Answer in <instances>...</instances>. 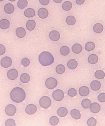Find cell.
<instances>
[{
	"label": "cell",
	"instance_id": "1",
	"mask_svg": "<svg viewBox=\"0 0 105 126\" xmlns=\"http://www.w3.org/2000/svg\"><path fill=\"white\" fill-rule=\"evenodd\" d=\"M10 97L11 100L14 102L16 103H21L26 98L25 92L20 87H15L11 91Z\"/></svg>",
	"mask_w": 105,
	"mask_h": 126
},
{
	"label": "cell",
	"instance_id": "2",
	"mask_svg": "<svg viewBox=\"0 0 105 126\" xmlns=\"http://www.w3.org/2000/svg\"><path fill=\"white\" fill-rule=\"evenodd\" d=\"M39 62L43 66H47L52 65L54 62V58L50 52L44 51L39 55Z\"/></svg>",
	"mask_w": 105,
	"mask_h": 126
},
{
	"label": "cell",
	"instance_id": "3",
	"mask_svg": "<svg viewBox=\"0 0 105 126\" xmlns=\"http://www.w3.org/2000/svg\"><path fill=\"white\" fill-rule=\"evenodd\" d=\"M39 103L41 107L44 109H48L52 105V101L48 96H44L40 99Z\"/></svg>",
	"mask_w": 105,
	"mask_h": 126
},
{
	"label": "cell",
	"instance_id": "4",
	"mask_svg": "<svg viewBox=\"0 0 105 126\" xmlns=\"http://www.w3.org/2000/svg\"><path fill=\"white\" fill-rule=\"evenodd\" d=\"M57 80L54 77H49L45 81V86L48 89H53L57 86Z\"/></svg>",
	"mask_w": 105,
	"mask_h": 126
},
{
	"label": "cell",
	"instance_id": "5",
	"mask_svg": "<svg viewBox=\"0 0 105 126\" xmlns=\"http://www.w3.org/2000/svg\"><path fill=\"white\" fill-rule=\"evenodd\" d=\"M53 98L54 100L57 101H61L64 98V93L61 89H57L54 91L52 94Z\"/></svg>",
	"mask_w": 105,
	"mask_h": 126
},
{
	"label": "cell",
	"instance_id": "6",
	"mask_svg": "<svg viewBox=\"0 0 105 126\" xmlns=\"http://www.w3.org/2000/svg\"><path fill=\"white\" fill-rule=\"evenodd\" d=\"M16 112V108L13 104H9L5 108V112L8 116H13L15 114Z\"/></svg>",
	"mask_w": 105,
	"mask_h": 126
},
{
	"label": "cell",
	"instance_id": "7",
	"mask_svg": "<svg viewBox=\"0 0 105 126\" xmlns=\"http://www.w3.org/2000/svg\"><path fill=\"white\" fill-rule=\"evenodd\" d=\"M12 64V60L11 58L8 57H3L1 59V65L4 68H8L10 67Z\"/></svg>",
	"mask_w": 105,
	"mask_h": 126
},
{
	"label": "cell",
	"instance_id": "8",
	"mask_svg": "<svg viewBox=\"0 0 105 126\" xmlns=\"http://www.w3.org/2000/svg\"><path fill=\"white\" fill-rule=\"evenodd\" d=\"M7 77L11 80H15L18 77V72L14 69L9 70L7 72Z\"/></svg>",
	"mask_w": 105,
	"mask_h": 126
},
{
	"label": "cell",
	"instance_id": "9",
	"mask_svg": "<svg viewBox=\"0 0 105 126\" xmlns=\"http://www.w3.org/2000/svg\"><path fill=\"white\" fill-rule=\"evenodd\" d=\"M37 107L34 104H29L25 108V112L28 115H33L37 111Z\"/></svg>",
	"mask_w": 105,
	"mask_h": 126
},
{
	"label": "cell",
	"instance_id": "10",
	"mask_svg": "<svg viewBox=\"0 0 105 126\" xmlns=\"http://www.w3.org/2000/svg\"><path fill=\"white\" fill-rule=\"evenodd\" d=\"M90 110L92 113H97L100 112L101 110V106L97 103H93L90 106Z\"/></svg>",
	"mask_w": 105,
	"mask_h": 126
},
{
	"label": "cell",
	"instance_id": "11",
	"mask_svg": "<svg viewBox=\"0 0 105 126\" xmlns=\"http://www.w3.org/2000/svg\"><path fill=\"white\" fill-rule=\"evenodd\" d=\"M49 36L50 39L53 41H57L60 38V35L59 32L56 30L50 31Z\"/></svg>",
	"mask_w": 105,
	"mask_h": 126
},
{
	"label": "cell",
	"instance_id": "12",
	"mask_svg": "<svg viewBox=\"0 0 105 126\" xmlns=\"http://www.w3.org/2000/svg\"><path fill=\"white\" fill-rule=\"evenodd\" d=\"M49 15L48 11L46 8H41L38 11V16L41 19L47 18Z\"/></svg>",
	"mask_w": 105,
	"mask_h": 126
},
{
	"label": "cell",
	"instance_id": "13",
	"mask_svg": "<svg viewBox=\"0 0 105 126\" xmlns=\"http://www.w3.org/2000/svg\"><path fill=\"white\" fill-rule=\"evenodd\" d=\"M89 89L87 86H82L79 89V93L80 96H86L89 94Z\"/></svg>",
	"mask_w": 105,
	"mask_h": 126
},
{
	"label": "cell",
	"instance_id": "14",
	"mask_svg": "<svg viewBox=\"0 0 105 126\" xmlns=\"http://www.w3.org/2000/svg\"><path fill=\"white\" fill-rule=\"evenodd\" d=\"M24 15L27 18H32L36 15L35 11L32 8H28L24 12Z\"/></svg>",
	"mask_w": 105,
	"mask_h": 126
},
{
	"label": "cell",
	"instance_id": "15",
	"mask_svg": "<svg viewBox=\"0 0 105 126\" xmlns=\"http://www.w3.org/2000/svg\"><path fill=\"white\" fill-rule=\"evenodd\" d=\"M72 50L75 54H79L82 51V46L79 43H75L72 46Z\"/></svg>",
	"mask_w": 105,
	"mask_h": 126
},
{
	"label": "cell",
	"instance_id": "16",
	"mask_svg": "<svg viewBox=\"0 0 105 126\" xmlns=\"http://www.w3.org/2000/svg\"><path fill=\"white\" fill-rule=\"evenodd\" d=\"M67 109L65 107H60L57 110V114L60 117H65V116L67 115Z\"/></svg>",
	"mask_w": 105,
	"mask_h": 126
},
{
	"label": "cell",
	"instance_id": "17",
	"mask_svg": "<svg viewBox=\"0 0 105 126\" xmlns=\"http://www.w3.org/2000/svg\"><path fill=\"white\" fill-rule=\"evenodd\" d=\"M70 114L71 116V117L75 118V120H79L80 117H81V114H80L79 111L75 109H72V110L71 111Z\"/></svg>",
	"mask_w": 105,
	"mask_h": 126
},
{
	"label": "cell",
	"instance_id": "18",
	"mask_svg": "<svg viewBox=\"0 0 105 126\" xmlns=\"http://www.w3.org/2000/svg\"><path fill=\"white\" fill-rule=\"evenodd\" d=\"M101 83L99 81L96 80L93 81L90 84V87H91V89L94 91H99L101 88Z\"/></svg>",
	"mask_w": 105,
	"mask_h": 126
},
{
	"label": "cell",
	"instance_id": "19",
	"mask_svg": "<svg viewBox=\"0 0 105 126\" xmlns=\"http://www.w3.org/2000/svg\"><path fill=\"white\" fill-rule=\"evenodd\" d=\"M98 57L97 55L95 54H92L90 55L88 58V61L89 63L91 64H96L98 62Z\"/></svg>",
	"mask_w": 105,
	"mask_h": 126
},
{
	"label": "cell",
	"instance_id": "20",
	"mask_svg": "<svg viewBox=\"0 0 105 126\" xmlns=\"http://www.w3.org/2000/svg\"><path fill=\"white\" fill-rule=\"evenodd\" d=\"M16 35L19 38H23L26 35V31L25 29L19 27L16 30Z\"/></svg>",
	"mask_w": 105,
	"mask_h": 126
},
{
	"label": "cell",
	"instance_id": "21",
	"mask_svg": "<svg viewBox=\"0 0 105 126\" xmlns=\"http://www.w3.org/2000/svg\"><path fill=\"white\" fill-rule=\"evenodd\" d=\"M67 66L70 69L74 70L77 67L78 63L75 59H70L67 63Z\"/></svg>",
	"mask_w": 105,
	"mask_h": 126
},
{
	"label": "cell",
	"instance_id": "22",
	"mask_svg": "<svg viewBox=\"0 0 105 126\" xmlns=\"http://www.w3.org/2000/svg\"><path fill=\"white\" fill-rule=\"evenodd\" d=\"M4 10L7 14H12L14 11V7L11 3H7L4 7Z\"/></svg>",
	"mask_w": 105,
	"mask_h": 126
},
{
	"label": "cell",
	"instance_id": "23",
	"mask_svg": "<svg viewBox=\"0 0 105 126\" xmlns=\"http://www.w3.org/2000/svg\"><path fill=\"white\" fill-rule=\"evenodd\" d=\"M36 22L33 20H28L26 23V28L29 31H32L35 29Z\"/></svg>",
	"mask_w": 105,
	"mask_h": 126
},
{
	"label": "cell",
	"instance_id": "24",
	"mask_svg": "<svg viewBox=\"0 0 105 126\" xmlns=\"http://www.w3.org/2000/svg\"><path fill=\"white\" fill-rule=\"evenodd\" d=\"M104 30V27L102 24L100 23H96L95 24L93 27V30L95 33H101Z\"/></svg>",
	"mask_w": 105,
	"mask_h": 126
},
{
	"label": "cell",
	"instance_id": "25",
	"mask_svg": "<svg viewBox=\"0 0 105 126\" xmlns=\"http://www.w3.org/2000/svg\"><path fill=\"white\" fill-rule=\"evenodd\" d=\"M10 26V22L7 19H2L0 21V28L2 29H7Z\"/></svg>",
	"mask_w": 105,
	"mask_h": 126
},
{
	"label": "cell",
	"instance_id": "26",
	"mask_svg": "<svg viewBox=\"0 0 105 126\" xmlns=\"http://www.w3.org/2000/svg\"><path fill=\"white\" fill-rule=\"evenodd\" d=\"M20 81L22 83H27L30 81V77L29 75L26 73H24L20 76Z\"/></svg>",
	"mask_w": 105,
	"mask_h": 126
},
{
	"label": "cell",
	"instance_id": "27",
	"mask_svg": "<svg viewBox=\"0 0 105 126\" xmlns=\"http://www.w3.org/2000/svg\"><path fill=\"white\" fill-rule=\"evenodd\" d=\"M95 48V45L92 42H88L85 46V49L88 52H91Z\"/></svg>",
	"mask_w": 105,
	"mask_h": 126
},
{
	"label": "cell",
	"instance_id": "28",
	"mask_svg": "<svg viewBox=\"0 0 105 126\" xmlns=\"http://www.w3.org/2000/svg\"><path fill=\"white\" fill-rule=\"evenodd\" d=\"M60 53L63 56H66L69 54L70 48L66 46H63L60 48Z\"/></svg>",
	"mask_w": 105,
	"mask_h": 126
},
{
	"label": "cell",
	"instance_id": "29",
	"mask_svg": "<svg viewBox=\"0 0 105 126\" xmlns=\"http://www.w3.org/2000/svg\"><path fill=\"white\" fill-rule=\"evenodd\" d=\"M72 7V4L71 2L70 1H66L62 4V9L64 11H68L71 9Z\"/></svg>",
	"mask_w": 105,
	"mask_h": 126
},
{
	"label": "cell",
	"instance_id": "30",
	"mask_svg": "<svg viewBox=\"0 0 105 126\" xmlns=\"http://www.w3.org/2000/svg\"><path fill=\"white\" fill-rule=\"evenodd\" d=\"M75 22H76V20H75V18L74 16H68L66 18V23L68 25H74Z\"/></svg>",
	"mask_w": 105,
	"mask_h": 126
},
{
	"label": "cell",
	"instance_id": "31",
	"mask_svg": "<svg viewBox=\"0 0 105 126\" xmlns=\"http://www.w3.org/2000/svg\"><path fill=\"white\" fill-rule=\"evenodd\" d=\"M95 76L96 79H101L105 77V74L102 70H97L95 73Z\"/></svg>",
	"mask_w": 105,
	"mask_h": 126
},
{
	"label": "cell",
	"instance_id": "32",
	"mask_svg": "<svg viewBox=\"0 0 105 126\" xmlns=\"http://www.w3.org/2000/svg\"><path fill=\"white\" fill-rule=\"evenodd\" d=\"M17 5L20 9H24L28 6V1L27 0H19Z\"/></svg>",
	"mask_w": 105,
	"mask_h": 126
},
{
	"label": "cell",
	"instance_id": "33",
	"mask_svg": "<svg viewBox=\"0 0 105 126\" xmlns=\"http://www.w3.org/2000/svg\"><path fill=\"white\" fill-rule=\"evenodd\" d=\"M91 102L89 99H85L83 100L82 101V106L84 109H88L90 108V106L91 105Z\"/></svg>",
	"mask_w": 105,
	"mask_h": 126
},
{
	"label": "cell",
	"instance_id": "34",
	"mask_svg": "<svg viewBox=\"0 0 105 126\" xmlns=\"http://www.w3.org/2000/svg\"><path fill=\"white\" fill-rule=\"evenodd\" d=\"M65 71V67L62 64H59L56 67V72L59 74H62Z\"/></svg>",
	"mask_w": 105,
	"mask_h": 126
},
{
	"label": "cell",
	"instance_id": "35",
	"mask_svg": "<svg viewBox=\"0 0 105 126\" xmlns=\"http://www.w3.org/2000/svg\"><path fill=\"white\" fill-rule=\"evenodd\" d=\"M59 121V118L57 117V116H54L50 117L49 120V123H50L51 125L56 126L58 124Z\"/></svg>",
	"mask_w": 105,
	"mask_h": 126
},
{
	"label": "cell",
	"instance_id": "36",
	"mask_svg": "<svg viewBox=\"0 0 105 126\" xmlns=\"http://www.w3.org/2000/svg\"><path fill=\"white\" fill-rule=\"evenodd\" d=\"M97 121L94 117H91L89 118L87 121V125L89 126H95L96 125Z\"/></svg>",
	"mask_w": 105,
	"mask_h": 126
},
{
	"label": "cell",
	"instance_id": "37",
	"mask_svg": "<svg viewBox=\"0 0 105 126\" xmlns=\"http://www.w3.org/2000/svg\"><path fill=\"white\" fill-rule=\"evenodd\" d=\"M68 94L70 96L74 97L77 95V91L75 88H71L68 91Z\"/></svg>",
	"mask_w": 105,
	"mask_h": 126
},
{
	"label": "cell",
	"instance_id": "38",
	"mask_svg": "<svg viewBox=\"0 0 105 126\" xmlns=\"http://www.w3.org/2000/svg\"><path fill=\"white\" fill-rule=\"evenodd\" d=\"M5 126H16V123L15 121L13 119H8L5 122Z\"/></svg>",
	"mask_w": 105,
	"mask_h": 126
},
{
	"label": "cell",
	"instance_id": "39",
	"mask_svg": "<svg viewBox=\"0 0 105 126\" xmlns=\"http://www.w3.org/2000/svg\"><path fill=\"white\" fill-rule=\"evenodd\" d=\"M30 60L28 59V58H24L21 60V64L24 66H25V67L28 66L29 65H30Z\"/></svg>",
	"mask_w": 105,
	"mask_h": 126
},
{
	"label": "cell",
	"instance_id": "40",
	"mask_svg": "<svg viewBox=\"0 0 105 126\" xmlns=\"http://www.w3.org/2000/svg\"><path fill=\"white\" fill-rule=\"evenodd\" d=\"M98 100L101 103H105V93H100L98 97Z\"/></svg>",
	"mask_w": 105,
	"mask_h": 126
},
{
	"label": "cell",
	"instance_id": "41",
	"mask_svg": "<svg viewBox=\"0 0 105 126\" xmlns=\"http://www.w3.org/2000/svg\"><path fill=\"white\" fill-rule=\"evenodd\" d=\"M6 52V48L4 46L0 44V55H3L4 53Z\"/></svg>",
	"mask_w": 105,
	"mask_h": 126
},
{
	"label": "cell",
	"instance_id": "42",
	"mask_svg": "<svg viewBox=\"0 0 105 126\" xmlns=\"http://www.w3.org/2000/svg\"><path fill=\"white\" fill-rule=\"evenodd\" d=\"M40 3L43 6H47L49 3V0H39Z\"/></svg>",
	"mask_w": 105,
	"mask_h": 126
},
{
	"label": "cell",
	"instance_id": "43",
	"mask_svg": "<svg viewBox=\"0 0 105 126\" xmlns=\"http://www.w3.org/2000/svg\"><path fill=\"white\" fill-rule=\"evenodd\" d=\"M76 1V3L77 4H79V5H81V4H83L85 2V0H75Z\"/></svg>",
	"mask_w": 105,
	"mask_h": 126
},
{
	"label": "cell",
	"instance_id": "44",
	"mask_svg": "<svg viewBox=\"0 0 105 126\" xmlns=\"http://www.w3.org/2000/svg\"><path fill=\"white\" fill-rule=\"evenodd\" d=\"M53 1L57 3H60L62 1V0H53Z\"/></svg>",
	"mask_w": 105,
	"mask_h": 126
},
{
	"label": "cell",
	"instance_id": "45",
	"mask_svg": "<svg viewBox=\"0 0 105 126\" xmlns=\"http://www.w3.org/2000/svg\"><path fill=\"white\" fill-rule=\"evenodd\" d=\"M9 1H11V2H14V1H15L16 0H9Z\"/></svg>",
	"mask_w": 105,
	"mask_h": 126
},
{
	"label": "cell",
	"instance_id": "46",
	"mask_svg": "<svg viewBox=\"0 0 105 126\" xmlns=\"http://www.w3.org/2000/svg\"><path fill=\"white\" fill-rule=\"evenodd\" d=\"M4 0H0V2H2V1H3Z\"/></svg>",
	"mask_w": 105,
	"mask_h": 126
}]
</instances>
